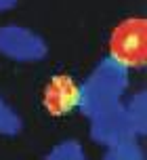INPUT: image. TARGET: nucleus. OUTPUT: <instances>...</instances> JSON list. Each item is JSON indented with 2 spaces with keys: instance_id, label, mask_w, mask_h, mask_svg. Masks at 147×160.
Masks as SVG:
<instances>
[{
  "instance_id": "obj_1",
  "label": "nucleus",
  "mask_w": 147,
  "mask_h": 160,
  "mask_svg": "<svg viewBox=\"0 0 147 160\" xmlns=\"http://www.w3.org/2000/svg\"><path fill=\"white\" fill-rule=\"evenodd\" d=\"M130 87V68L124 57L109 55L103 57L92 72L82 80V84L74 91V103L78 112L86 118L116 108L124 101Z\"/></svg>"
},
{
  "instance_id": "obj_2",
  "label": "nucleus",
  "mask_w": 147,
  "mask_h": 160,
  "mask_svg": "<svg viewBox=\"0 0 147 160\" xmlns=\"http://www.w3.org/2000/svg\"><path fill=\"white\" fill-rule=\"evenodd\" d=\"M0 55L15 63H38L49 55V47L38 32L25 25H0Z\"/></svg>"
},
{
  "instance_id": "obj_3",
  "label": "nucleus",
  "mask_w": 147,
  "mask_h": 160,
  "mask_svg": "<svg viewBox=\"0 0 147 160\" xmlns=\"http://www.w3.org/2000/svg\"><path fill=\"white\" fill-rule=\"evenodd\" d=\"M88 122H90L88 124L90 139L103 148L120 143L124 139H139L135 135V128H132L128 116H126L124 103L92 116V118H88Z\"/></svg>"
},
{
  "instance_id": "obj_4",
  "label": "nucleus",
  "mask_w": 147,
  "mask_h": 160,
  "mask_svg": "<svg viewBox=\"0 0 147 160\" xmlns=\"http://www.w3.org/2000/svg\"><path fill=\"white\" fill-rule=\"evenodd\" d=\"M124 110H126V116L130 120L132 128H135V135L137 137H143L145 135V114H147V108H145V93L139 91L130 97H124Z\"/></svg>"
},
{
  "instance_id": "obj_5",
  "label": "nucleus",
  "mask_w": 147,
  "mask_h": 160,
  "mask_svg": "<svg viewBox=\"0 0 147 160\" xmlns=\"http://www.w3.org/2000/svg\"><path fill=\"white\" fill-rule=\"evenodd\" d=\"M101 160H145L139 139H124L120 143L107 145Z\"/></svg>"
},
{
  "instance_id": "obj_6",
  "label": "nucleus",
  "mask_w": 147,
  "mask_h": 160,
  "mask_svg": "<svg viewBox=\"0 0 147 160\" xmlns=\"http://www.w3.org/2000/svg\"><path fill=\"white\" fill-rule=\"evenodd\" d=\"M44 160H86V152L76 139H63L50 148Z\"/></svg>"
},
{
  "instance_id": "obj_7",
  "label": "nucleus",
  "mask_w": 147,
  "mask_h": 160,
  "mask_svg": "<svg viewBox=\"0 0 147 160\" xmlns=\"http://www.w3.org/2000/svg\"><path fill=\"white\" fill-rule=\"evenodd\" d=\"M23 128V120L21 116L15 112V108L11 103H7L0 97V135L4 137H15L21 133Z\"/></svg>"
}]
</instances>
